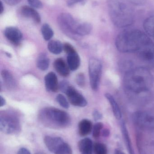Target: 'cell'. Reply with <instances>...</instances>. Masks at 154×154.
<instances>
[{
  "label": "cell",
  "instance_id": "f35d334b",
  "mask_svg": "<svg viewBox=\"0 0 154 154\" xmlns=\"http://www.w3.org/2000/svg\"><path fill=\"white\" fill-rule=\"evenodd\" d=\"M1 10H0V14H2L4 11V5H3L2 2H1Z\"/></svg>",
  "mask_w": 154,
  "mask_h": 154
},
{
  "label": "cell",
  "instance_id": "4fadbf2b",
  "mask_svg": "<svg viewBox=\"0 0 154 154\" xmlns=\"http://www.w3.org/2000/svg\"><path fill=\"white\" fill-rule=\"evenodd\" d=\"M44 82L45 87L48 91L57 92L59 88L58 78L56 74L53 72H49L45 76Z\"/></svg>",
  "mask_w": 154,
  "mask_h": 154
},
{
  "label": "cell",
  "instance_id": "d4e9b609",
  "mask_svg": "<svg viewBox=\"0 0 154 154\" xmlns=\"http://www.w3.org/2000/svg\"><path fill=\"white\" fill-rule=\"evenodd\" d=\"M92 29V25L89 23H80L77 31V35L79 36L88 35L90 33Z\"/></svg>",
  "mask_w": 154,
  "mask_h": 154
},
{
  "label": "cell",
  "instance_id": "8992f818",
  "mask_svg": "<svg viewBox=\"0 0 154 154\" xmlns=\"http://www.w3.org/2000/svg\"><path fill=\"white\" fill-rule=\"evenodd\" d=\"M44 143L48 150L54 154H72L70 146L59 137L46 136Z\"/></svg>",
  "mask_w": 154,
  "mask_h": 154
},
{
  "label": "cell",
  "instance_id": "484cf974",
  "mask_svg": "<svg viewBox=\"0 0 154 154\" xmlns=\"http://www.w3.org/2000/svg\"><path fill=\"white\" fill-rule=\"evenodd\" d=\"M41 32L43 38L46 41L50 40L54 35L52 29L47 23H44L42 26Z\"/></svg>",
  "mask_w": 154,
  "mask_h": 154
},
{
  "label": "cell",
  "instance_id": "7a4b0ae2",
  "mask_svg": "<svg viewBox=\"0 0 154 154\" xmlns=\"http://www.w3.org/2000/svg\"><path fill=\"white\" fill-rule=\"evenodd\" d=\"M108 13L113 24L120 28H126L134 21V10L127 0H108Z\"/></svg>",
  "mask_w": 154,
  "mask_h": 154
},
{
  "label": "cell",
  "instance_id": "1f68e13d",
  "mask_svg": "<svg viewBox=\"0 0 154 154\" xmlns=\"http://www.w3.org/2000/svg\"><path fill=\"white\" fill-rule=\"evenodd\" d=\"M63 49L67 54L75 51V49L69 43H66L63 45Z\"/></svg>",
  "mask_w": 154,
  "mask_h": 154
},
{
  "label": "cell",
  "instance_id": "ab89813d",
  "mask_svg": "<svg viewBox=\"0 0 154 154\" xmlns=\"http://www.w3.org/2000/svg\"><path fill=\"white\" fill-rule=\"evenodd\" d=\"M115 154H125L123 152L119 151V150H116L115 152Z\"/></svg>",
  "mask_w": 154,
  "mask_h": 154
},
{
  "label": "cell",
  "instance_id": "836d02e7",
  "mask_svg": "<svg viewBox=\"0 0 154 154\" xmlns=\"http://www.w3.org/2000/svg\"><path fill=\"white\" fill-rule=\"evenodd\" d=\"M93 118L96 121L99 120L102 118V116L100 112H99L98 110H95L93 113Z\"/></svg>",
  "mask_w": 154,
  "mask_h": 154
},
{
  "label": "cell",
  "instance_id": "603a6c76",
  "mask_svg": "<svg viewBox=\"0 0 154 154\" xmlns=\"http://www.w3.org/2000/svg\"><path fill=\"white\" fill-rule=\"evenodd\" d=\"M122 131L124 139L126 145L127 147V150L129 152V154H135L133 146H132V143H131L127 128L124 122L122 124Z\"/></svg>",
  "mask_w": 154,
  "mask_h": 154
},
{
  "label": "cell",
  "instance_id": "7c38bea8",
  "mask_svg": "<svg viewBox=\"0 0 154 154\" xmlns=\"http://www.w3.org/2000/svg\"><path fill=\"white\" fill-rule=\"evenodd\" d=\"M4 34L9 41L15 45L20 44L22 39L21 32L16 27H7L5 30Z\"/></svg>",
  "mask_w": 154,
  "mask_h": 154
},
{
  "label": "cell",
  "instance_id": "2e32d148",
  "mask_svg": "<svg viewBox=\"0 0 154 154\" xmlns=\"http://www.w3.org/2000/svg\"><path fill=\"white\" fill-rule=\"evenodd\" d=\"M78 146L81 154H92L94 146L92 140L89 138H85L80 140Z\"/></svg>",
  "mask_w": 154,
  "mask_h": 154
},
{
  "label": "cell",
  "instance_id": "ac0fdd59",
  "mask_svg": "<svg viewBox=\"0 0 154 154\" xmlns=\"http://www.w3.org/2000/svg\"><path fill=\"white\" fill-rule=\"evenodd\" d=\"M92 128V122L88 119H82L79 123L78 132L80 136H86L90 134Z\"/></svg>",
  "mask_w": 154,
  "mask_h": 154
},
{
  "label": "cell",
  "instance_id": "52a82bcc",
  "mask_svg": "<svg viewBox=\"0 0 154 154\" xmlns=\"http://www.w3.org/2000/svg\"><path fill=\"white\" fill-rule=\"evenodd\" d=\"M58 23L61 30L67 35L75 38L80 23L78 22L73 16L67 13L61 14L58 18Z\"/></svg>",
  "mask_w": 154,
  "mask_h": 154
},
{
  "label": "cell",
  "instance_id": "30bf717a",
  "mask_svg": "<svg viewBox=\"0 0 154 154\" xmlns=\"http://www.w3.org/2000/svg\"><path fill=\"white\" fill-rule=\"evenodd\" d=\"M134 120L136 125L144 131L154 130V116L143 111H138L134 115Z\"/></svg>",
  "mask_w": 154,
  "mask_h": 154
},
{
  "label": "cell",
  "instance_id": "d6a6232c",
  "mask_svg": "<svg viewBox=\"0 0 154 154\" xmlns=\"http://www.w3.org/2000/svg\"><path fill=\"white\" fill-rule=\"evenodd\" d=\"M69 86L68 82L66 81H63L62 82H61L60 84H59V88H60L61 91L66 93V91Z\"/></svg>",
  "mask_w": 154,
  "mask_h": 154
},
{
  "label": "cell",
  "instance_id": "8d00e7d4",
  "mask_svg": "<svg viewBox=\"0 0 154 154\" xmlns=\"http://www.w3.org/2000/svg\"><path fill=\"white\" fill-rule=\"evenodd\" d=\"M17 154H31L30 152L27 148L21 147L18 150Z\"/></svg>",
  "mask_w": 154,
  "mask_h": 154
},
{
  "label": "cell",
  "instance_id": "60d3db41",
  "mask_svg": "<svg viewBox=\"0 0 154 154\" xmlns=\"http://www.w3.org/2000/svg\"></svg>",
  "mask_w": 154,
  "mask_h": 154
},
{
  "label": "cell",
  "instance_id": "74e56055",
  "mask_svg": "<svg viewBox=\"0 0 154 154\" xmlns=\"http://www.w3.org/2000/svg\"><path fill=\"white\" fill-rule=\"evenodd\" d=\"M5 103H6V101L5 99L2 96H1V107L3 106Z\"/></svg>",
  "mask_w": 154,
  "mask_h": 154
},
{
  "label": "cell",
  "instance_id": "e0dca14e",
  "mask_svg": "<svg viewBox=\"0 0 154 154\" xmlns=\"http://www.w3.org/2000/svg\"><path fill=\"white\" fill-rule=\"evenodd\" d=\"M67 61L71 70H77L80 65V58L77 51H73L68 54Z\"/></svg>",
  "mask_w": 154,
  "mask_h": 154
},
{
  "label": "cell",
  "instance_id": "44dd1931",
  "mask_svg": "<svg viewBox=\"0 0 154 154\" xmlns=\"http://www.w3.org/2000/svg\"><path fill=\"white\" fill-rule=\"evenodd\" d=\"M37 66L38 68L42 71H45L49 68V59L45 53L39 54L37 60Z\"/></svg>",
  "mask_w": 154,
  "mask_h": 154
},
{
  "label": "cell",
  "instance_id": "83f0119b",
  "mask_svg": "<svg viewBox=\"0 0 154 154\" xmlns=\"http://www.w3.org/2000/svg\"><path fill=\"white\" fill-rule=\"evenodd\" d=\"M56 100L58 103L63 108L68 109L69 107L68 101L62 94H58L56 97Z\"/></svg>",
  "mask_w": 154,
  "mask_h": 154
},
{
  "label": "cell",
  "instance_id": "3957f363",
  "mask_svg": "<svg viewBox=\"0 0 154 154\" xmlns=\"http://www.w3.org/2000/svg\"><path fill=\"white\" fill-rule=\"evenodd\" d=\"M149 39L147 35L141 30H126L117 37L116 46L121 52H137Z\"/></svg>",
  "mask_w": 154,
  "mask_h": 154
},
{
  "label": "cell",
  "instance_id": "8fae6325",
  "mask_svg": "<svg viewBox=\"0 0 154 154\" xmlns=\"http://www.w3.org/2000/svg\"><path fill=\"white\" fill-rule=\"evenodd\" d=\"M66 94L69 101L73 106L81 107L86 106L87 102L86 98L72 86L69 87Z\"/></svg>",
  "mask_w": 154,
  "mask_h": 154
},
{
  "label": "cell",
  "instance_id": "7402d4cb",
  "mask_svg": "<svg viewBox=\"0 0 154 154\" xmlns=\"http://www.w3.org/2000/svg\"><path fill=\"white\" fill-rule=\"evenodd\" d=\"M48 48L50 52L55 55L60 54L63 49V45L58 40H51L49 42Z\"/></svg>",
  "mask_w": 154,
  "mask_h": 154
},
{
  "label": "cell",
  "instance_id": "4316f807",
  "mask_svg": "<svg viewBox=\"0 0 154 154\" xmlns=\"http://www.w3.org/2000/svg\"><path fill=\"white\" fill-rule=\"evenodd\" d=\"M94 153L95 154H107V149L104 144L96 143L94 145Z\"/></svg>",
  "mask_w": 154,
  "mask_h": 154
},
{
  "label": "cell",
  "instance_id": "5b68a950",
  "mask_svg": "<svg viewBox=\"0 0 154 154\" xmlns=\"http://www.w3.org/2000/svg\"><path fill=\"white\" fill-rule=\"evenodd\" d=\"M21 124L19 116L12 111L1 112L0 115V130L8 135H17L21 131Z\"/></svg>",
  "mask_w": 154,
  "mask_h": 154
},
{
  "label": "cell",
  "instance_id": "e575fe53",
  "mask_svg": "<svg viewBox=\"0 0 154 154\" xmlns=\"http://www.w3.org/2000/svg\"><path fill=\"white\" fill-rule=\"evenodd\" d=\"M83 0H68L67 2V5L68 6H72L78 3L82 2Z\"/></svg>",
  "mask_w": 154,
  "mask_h": 154
},
{
  "label": "cell",
  "instance_id": "d6986e66",
  "mask_svg": "<svg viewBox=\"0 0 154 154\" xmlns=\"http://www.w3.org/2000/svg\"><path fill=\"white\" fill-rule=\"evenodd\" d=\"M106 98L108 100L112 107V110L115 117L117 119H121L122 118V112L115 98L110 93H106L105 95Z\"/></svg>",
  "mask_w": 154,
  "mask_h": 154
},
{
  "label": "cell",
  "instance_id": "9c48e42d",
  "mask_svg": "<svg viewBox=\"0 0 154 154\" xmlns=\"http://www.w3.org/2000/svg\"><path fill=\"white\" fill-rule=\"evenodd\" d=\"M102 66L100 60L91 58L89 62V73L90 86L92 89L97 91L99 87L102 74Z\"/></svg>",
  "mask_w": 154,
  "mask_h": 154
},
{
  "label": "cell",
  "instance_id": "5bb4252c",
  "mask_svg": "<svg viewBox=\"0 0 154 154\" xmlns=\"http://www.w3.org/2000/svg\"><path fill=\"white\" fill-rule=\"evenodd\" d=\"M20 12L22 15L33 20L36 23H39L41 22V18L39 14L33 8L28 6H23L21 8Z\"/></svg>",
  "mask_w": 154,
  "mask_h": 154
},
{
  "label": "cell",
  "instance_id": "f1b7e54d",
  "mask_svg": "<svg viewBox=\"0 0 154 154\" xmlns=\"http://www.w3.org/2000/svg\"><path fill=\"white\" fill-rule=\"evenodd\" d=\"M103 128V125L100 122L96 123L93 128V136L94 138H97L101 134V131Z\"/></svg>",
  "mask_w": 154,
  "mask_h": 154
},
{
  "label": "cell",
  "instance_id": "ba28073f",
  "mask_svg": "<svg viewBox=\"0 0 154 154\" xmlns=\"http://www.w3.org/2000/svg\"><path fill=\"white\" fill-rule=\"evenodd\" d=\"M136 52L143 67L148 69L154 68V44L150 39Z\"/></svg>",
  "mask_w": 154,
  "mask_h": 154
},
{
  "label": "cell",
  "instance_id": "d590c367",
  "mask_svg": "<svg viewBox=\"0 0 154 154\" xmlns=\"http://www.w3.org/2000/svg\"><path fill=\"white\" fill-rule=\"evenodd\" d=\"M21 0H4L5 2L10 5H14L20 2Z\"/></svg>",
  "mask_w": 154,
  "mask_h": 154
},
{
  "label": "cell",
  "instance_id": "f546056e",
  "mask_svg": "<svg viewBox=\"0 0 154 154\" xmlns=\"http://www.w3.org/2000/svg\"><path fill=\"white\" fill-rule=\"evenodd\" d=\"M27 1L32 7L37 9H40L42 7V3L40 0H27Z\"/></svg>",
  "mask_w": 154,
  "mask_h": 154
},
{
  "label": "cell",
  "instance_id": "277c9868",
  "mask_svg": "<svg viewBox=\"0 0 154 154\" xmlns=\"http://www.w3.org/2000/svg\"><path fill=\"white\" fill-rule=\"evenodd\" d=\"M39 119L43 126L52 129H64L69 126L71 123V118L68 113L49 107L40 111Z\"/></svg>",
  "mask_w": 154,
  "mask_h": 154
},
{
  "label": "cell",
  "instance_id": "9a60e30c",
  "mask_svg": "<svg viewBox=\"0 0 154 154\" xmlns=\"http://www.w3.org/2000/svg\"><path fill=\"white\" fill-rule=\"evenodd\" d=\"M54 67L57 72L62 76L67 77L69 75L70 69L68 65L62 59L58 58L55 60Z\"/></svg>",
  "mask_w": 154,
  "mask_h": 154
},
{
  "label": "cell",
  "instance_id": "6da1fadb",
  "mask_svg": "<svg viewBox=\"0 0 154 154\" xmlns=\"http://www.w3.org/2000/svg\"><path fill=\"white\" fill-rule=\"evenodd\" d=\"M153 77L148 69L140 67L127 72L124 84L128 92L134 94L147 92L152 88Z\"/></svg>",
  "mask_w": 154,
  "mask_h": 154
},
{
  "label": "cell",
  "instance_id": "cb8c5ba5",
  "mask_svg": "<svg viewBox=\"0 0 154 154\" xmlns=\"http://www.w3.org/2000/svg\"><path fill=\"white\" fill-rule=\"evenodd\" d=\"M143 28L146 32L151 36H154V15L150 16L145 20Z\"/></svg>",
  "mask_w": 154,
  "mask_h": 154
},
{
  "label": "cell",
  "instance_id": "ffe728a7",
  "mask_svg": "<svg viewBox=\"0 0 154 154\" xmlns=\"http://www.w3.org/2000/svg\"><path fill=\"white\" fill-rule=\"evenodd\" d=\"M1 75L7 88L12 89L16 87V82L10 71L3 69L2 71Z\"/></svg>",
  "mask_w": 154,
  "mask_h": 154
},
{
  "label": "cell",
  "instance_id": "4dcf8cb0",
  "mask_svg": "<svg viewBox=\"0 0 154 154\" xmlns=\"http://www.w3.org/2000/svg\"><path fill=\"white\" fill-rule=\"evenodd\" d=\"M77 82L78 85L80 87H84L85 85V78L84 74L80 73L77 77Z\"/></svg>",
  "mask_w": 154,
  "mask_h": 154
}]
</instances>
